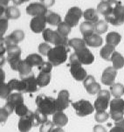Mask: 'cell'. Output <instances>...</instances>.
Returning <instances> with one entry per match:
<instances>
[{"instance_id":"cell-1","label":"cell","mask_w":124,"mask_h":132,"mask_svg":"<svg viewBox=\"0 0 124 132\" xmlns=\"http://www.w3.org/2000/svg\"><path fill=\"white\" fill-rule=\"evenodd\" d=\"M69 53V47L66 46H57L52 47L50 52L47 54L48 61L57 67L66 62L67 60V54Z\"/></svg>"},{"instance_id":"cell-2","label":"cell","mask_w":124,"mask_h":132,"mask_svg":"<svg viewBox=\"0 0 124 132\" xmlns=\"http://www.w3.org/2000/svg\"><path fill=\"white\" fill-rule=\"evenodd\" d=\"M37 109L46 114V116L53 115L56 112L55 99L46 95H39L36 97Z\"/></svg>"},{"instance_id":"cell-3","label":"cell","mask_w":124,"mask_h":132,"mask_svg":"<svg viewBox=\"0 0 124 132\" xmlns=\"http://www.w3.org/2000/svg\"><path fill=\"white\" fill-rule=\"evenodd\" d=\"M43 39L48 44H53L54 46H68L67 37H64L58 31H53L50 28H46L42 32Z\"/></svg>"},{"instance_id":"cell-4","label":"cell","mask_w":124,"mask_h":132,"mask_svg":"<svg viewBox=\"0 0 124 132\" xmlns=\"http://www.w3.org/2000/svg\"><path fill=\"white\" fill-rule=\"evenodd\" d=\"M69 66H70V73H71L72 76L75 80L77 81H81L84 80L87 76V71L82 67V64L77 60L75 55L72 54L69 57Z\"/></svg>"},{"instance_id":"cell-5","label":"cell","mask_w":124,"mask_h":132,"mask_svg":"<svg viewBox=\"0 0 124 132\" xmlns=\"http://www.w3.org/2000/svg\"><path fill=\"white\" fill-rule=\"evenodd\" d=\"M109 116L114 122L124 119V100L114 98L109 103Z\"/></svg>"},{"instance_id":"cell-6","label":"cell","mask_w":124,"mask_h":132,"mask_svg":"<svg viewBox=\"0 0 124 132\" xmlns=\"http://www.w3.org/2000/svg\"><path fill=\"white\" fill-rule=\"evenodd\" d=\"M105 20L112 26H119L124 23V4L118 1L114 10L109 15L105 17Z\"/></svg>"},{"instance_id":"cell-7","label":"cell","mask_w":124,"mask_h":132,"mask_svg":"<svg viewBox=\"0 0 124 132\" xmlns=\"http://www.w3.org/2000/svg\"><path fill=\"white\" fill-rule=\"evenodd\" d=\"M6 53H7V57L6 60L12 70L18 71L19 66L21 60V48L19 46H12L6 47Z\"/></svg>"},{"instance_id":"cell-8","label":"cell","mask_w":124,"mask_h":132,"mask_svg":"<svg viewBox=\"0 0 124 132\" xmlns=\"http://www.w3.org/2000/svg\"><path fill=\"white\" fill-rule=\"evenodd\" d=\"M72 106L75 110L76 115L80 117L91 115L94 111V107L92 105L91 102L87 100H80L72 102Z\"/></svg>"},{"instance_id":"cell-9","label":"cell","mask_w":124,"mask_h":132,"mask_svg":"<svg viewBox=\"0 0 124 132\" xmlns=\"http://www.w3.org/2000/svg\"><path fill=\"white\" fill-rule=\"evenodd\" d=\"M110 96L111 93L109 90L102 89L97 95V97L94 102V107L96 111H106L109 108L110 103Z\"/></svg>"},{"instance_id":"cell-10","label":"cell","mask_w":124,"mask_h":132,"mask_svg":"<svg viewBox=\"0 0 124 132\" xmlns=\"http://www.w3.org/2000/svg\"><path fill=\"white\" fill-rule=\"evenodd\" d=\"M83 12L81 9H80L77 6L71 7L67 11L66 17H65V22L69 24L72 28L76 26L79 24L80 19L83 17Z\"/></svg>"},{"instance_id":"cell-11","label":"cell","mask_w":124,"mask_h":132,"mask_svg":"<svg viewBox=\"0 0 124 132\" xmlns=\"http://www.w3.org/2000/svg\"><path fill=\"white\" fill-rule=\"evenodd\" d=\"M32 127H36L34 112L29 111L27 115L19 118V123H18V128H19V130L20 132H29Z\"/></svg>"},{"instance_id":"cell-12","label":"cell","mask_w":124,"mask_h":132,"mask_svg":"<svg viewBox=\"0 0 124 132\" xmlns=\"http://www.w3.org/2000/svg\"><path fill=\"white\" fill-rule=\"evenodd\" d=\"M73 54L82 65H90L94 61V56L87 46L74 51Z\"/></svg>"},{"instance_id":"cell-13","label":"cell","mask_w":124,"mask_h":132,"mask_svg":"<svg viewBox=\"0 0 124 132\" xmlns=\"http://www.w3.org/2000/svg\"><path fill=\"white\" fill-rule=\"evenodd\" d=\"M70 95L69 92L66 89L60 91L58 94V97L55 99V105H56V112L57 111H64L67 109L70 103Z\"/></svg>"},{"instance_id":"cell-14","label":"cell","mask_w":124,"mask_h":132,"mask_svg":"<svg viewBox=\"0 0 124 132\" xmlns=\"http://www.w3.org/2000/svg\"><path fill=\"white\" fill-rule=\"evenodd\" d=\"M26 13L30 16L37 17V16H46L48 12L47 8L42 3H31L26 9Z\"/></svg>"},{"instance_id":"cell-15","label":"cell","mask_w":124,"mask_h":132,"mask_svg":"<svg viewBox=\"0 0 124 132\" xmlns=\"http://www.w3.org/2000/svg\"><path fill=\"white\" fill-rule=\"evenodd\" d=\"M46 16H37L33 17L30 22V28L34 33H40L46 30Z\"/></svg>"},{"instance_id":"cell-16","label":"cell","mask_w":124,"mask_h":132,"mask_svg":"<svg viewBox=\"0 0 124 132\" xmlns=\"http://www.w3.org/2000/svg\"><path fill=\"white\" fill-rule=\"evenodd\" d=\"M24 38V33L20 29L13 31L10 35L4 38V45L6 47L12 46H18L19 42H21Z\"/></svg>"},{"instance_id":"cell-17","label":"cell","mask_w":124,"mask_h":132,"mask_svg":"<svg viewBox=\"0 0 124 132\" xmlns=\"http://www.w3.org/2000/svg\"><path fill=\"white\" fill-rule=\"evenodd\" d=\"M117 76V70L114 69L113 67H109L103 71L102 75H101V80L102 84L106 85V86H112L116 79Z\"/></svg>"},{"instance_id":"cell-18","label":"cell","mask_w":124,"mask_h":132,"mask_svg":"<svg viewBox=\"0 0 124 132\" xmlns=\"http://www.w3.org/2000/svg\"><path fill=\"white\" fill-rule=\"evenodd\" d=\"M117 3H118L117 0H103L97 6V12L102 14L105 17L108 16L112 12Z\"/></svg>"},{"instance_id":"cell-19","label":"cell","mask_w":124,"mask_h":132,"mask_svg":"<svg viewBox=\"0 0 124 132\" xmlns=\"http://www.w3.org/2000/svg\"><path fill=\"white\" fill-rule=\"evenodd\" d=\"M21 80L26 83V93H35L38 91L39 86L37 83V79L33 73L24 76V77H21Z\"/></svg>"},{"instance_id":"cell-20","label":"cell","mask_w":124,"mask_h":132,"mask_svg":"<svg viewBox=\"0 0 124 132\" xmlns=\"http://www.w3.org/2000/svg\"><path fill=\"white\" fill-rule=\"evenodd\" d=\"M83 39H84V41L86 42L87 46H91V47H99V46H102V44H103L102 38L95 32L89 35V36L84 37Z\"/></svg>"},{"instance_id":"cell-21","label":"cell","mask_w":124,"mask_h":132,"mask_svg":"<svg viewBox=\"0 0 124 132\" xmlns=\"http://www.w3.org/2000/svg\"><path fill=\"white\" fill-rule=\"evenodd\" d=\"M53 122L57 127L62 128L68 122V118L63 111H57L53 115Z\"/></svg>"},{"instance_id":"cell-22","label":"cell","mask_w":124,"mask_h":132,"mask_svg":"<svg viewBox=\"0 0 124 132\" xmlns=\"http://www.w3.org/2000/svg\"><path fill=\"white\" fill-rule=\"evenodd\" d=\"M6 103H8L9 105L12 107L15 110V108L18 105L24 103V96L22 95V93H12L9 95V97L7 98V102Z\"/></svg>"},{"instance_id":"cell-23","label":"cell","mask_w":124,"mask_h":132,"mask_svg":"<svg viewBox=\"0 0 124 132\" xmlns=\"http://www.w3.org/2000/svg\"><path fill=\"white\" fill-rule=\"evenodd\" d=\"M8 85L12 91L15 90L19 93H26V83L22 80L12 79L8 82Z\"/></svg>"},{"instance_id":"cell-24","label":"cell","mask_w":124,"mask_h":132,"mask_svg":"<svg viewBox=\"0 0 124 132\" xmlns=\"http://www.w3.org/2000/svg\"><path fill=\"white\" fill-rule=\"evenodd\" d=\"M115 52V47L111 46V45L106 44L104 46L100 51V56L102 58L103 60H107V61H111V57L113 53Z\"/></svg>"},{"instance_id":"cell-25","label":"cell","mask_w":124,"mask_h":132,"mask_svg":"<svg viewBox=\"0 0 124 132\" xmlns=\"http://www.w3.org/2000/svg\"><path fill=\"white\" fill-rule=\"evenodd\" d=\"M83 18L85 19V21L91 22L95 24L99 21V16L97 11L94 8H88L83 12Z\"/></svg>"},{"instance_id":"cell-26","label":"cell","mask_w":124,"mask_h":132,"mask_svg":"<svg viewBox=\"0 0 124 132\" xmlns=\"http://www.w3.org/2000/svg\"><path fill=\"white\" fill-rule=\"evenodd\" d=\"M111 61L113 64V68L116 70L122 68L124 67V57L118 52H114L111 57Z\"/></svg>"},{"instance_id":"cell-27","label":"cell","mask_w":124,"mask_h":132,"mask_svg":"<svg viewBox=\"0 0 124 132\" xmlns=\"http://www.w3.org/2000/svg\"><path fill=\"white\" fill-rule=\"evenodd\" d=\"M46 18L47 24H51V26H58L59 24L62 22L61 17L59 14H57V13L51 12V11L47 12V13L46 14Z\"/></svg>"},{"instance_id":"cell-28","label":"cell","mask_w":124,"mask_h":132,"mask_svg":"<svg viewBox=\"0 0 124 132\" xmlns=\"http://www.w3.org/2000/svg\"><path fill=\"white\" fill-rule=\"evenodd\" d=\"M121 40V34H119L116 32H110L109 33H108L107 37H106V42H107V44L111 45V46H114V47L120 44Z\"/></svg>"},{"instance_id":"cell-29","label":"cell","mask_w":124,"mask_h":132,"mask_svg":"<svg viewBox=\"0 0 124 132\" xmlns=\"http://www.w3.org/2000/svg\"><path fill=\"white\" fill-rule=\"evenodd\" d=\"M80 31L83 35V38L89 36V35L94 33V24L91 23V22L84 21L80 24Z\"/></svg>"},{"instance_id":"cell-30","label":"cell","mask_w":124,"mask_h":132,"mask_svg":"<svg viewBox=\"0 0 124 132\" xmlns=\"http://www.w3.org/2000/svg\"><path fill=\"white\" fill-rule=\"evenodd\" d=\"M18 72L19 73L20 78L24 77V76L32 73V67L29 63H27V62L26 61V60H22V61L20 62V64L19 66V68H18Z\"/></svg>"},{"instance_id":"cell-31","label":"cell","mask_w":124,"mask_h":132,"mask_svg":"<svg viewBox=\"0 0 124 132\" xmlns=\"http://www.w3.org/2000/svg\"><path fill=\"white\" fill-rule=\"evenodd\" d=\"M26 61L33 68V67H39L44 62V60L41 55L38 53H31L26 58Z\"/></svg>"},{"instance_id":"cell-32","label":"cell","mask_w":124,"mask_h":132,"mask_svg":"<svg viewBox=\"0 0 124 132\" xmlns=\"http://www.w3.org/2000/svg\"><path fill=\"white\" fill-rule=\"evenodd\" d=\"M51 73H39V75L36 77L37 79V83L39 88H43V87L47 86L51 81Z\"/></svg>"},{"instance_id":"cell-33","label":"cell","mask_w":124,"mask_h":132,"mask_svg":"<svg viewBox=\"0 0 124 132\" xmlns=\"http://www.w3.org/2000/svg\"><path fill=\"white\" fill-rule=\"evenodd\" d=\"M110 93L114 98H121L124 95V86L121 83H114L110 86Z\"/></svg>"},{"instance_id":"cell-34","label":"cell","mask_w":124,"mask_h":132,"mask_svg":"<svg viewBox=\"0 0 124 132\" xmlns=\"http://www.w3.org/2000/svg\"><path fill=\"white\" fill-rule=\"evenodd\" d=\"M4 16L8 19H18L20 17V11L15 5L8 6L6 8Z\"/></svg>"},{"instance_id":"cell-35","label":"cell","mask_w":124,"mask_h":132,"mask_svg":"<svg viewBox=\"0 0 124 132\" xmlns=\"http://www.w3.org/2000/svg\"><path fill=\"white\" fill-rule=\"evenodd\" d=\"M68 46L73 48L74 51L78 50L80 48H82L84 46H87V44L84 41L83 39H79V38H74V39H69L68 41Z\"/></svg>"},{"instance_id":"cell-36","label":"cell","mask_w":124,"mask_h":132,"mask_svg":"<svg viewBox=\"0 0 124 132\" xmlns=\"http://www.w3.org/2000/svg\"><path fill=\"white\" fill-rule=\"evenodd\" d=\"M108 31V22L106 20H99L94 24V32L101 35Z\"/></svg>"},{"instance_id":"cell-37","label":"cell","mask_w":124,"mask_h":132,"mask_svg":"<svg viewBox=\"0 0 124 132\" xmlns=\"http://www.w3.org/2000/svg\"><path fill=\"white\" fill-rule=\"evenodd\" d=\"M34 119H35V126H39V125H42L43 123H45L46 122L48 121L47 119V116L46 114H44L41 112L39 109L34 112Z\"/></svg>"},{"instance_id":"cell-38","label":"cell","mask_w":124,"mask_h":132,"mask_svg":"<svg viewBox=\"0 0 124 132\" xmlns=\"http://www.w3.org/2000/svg\"><path fill=\"white\" fill-rule=\"evenodd\" d=\"M71 29H72L71 26H70L69 24H67L65 21L61 22V23L57 26V31L64 37L68 36L70 34V32H71Z\"/></svg>"},{"instance_id":"cell-39","label":"cell","mask_w":124,"mask_h":132,"mask_svg":"<svg viewBox=\"0 0 124 132\" xmlns=\"http://www.w3.org/2000/svg\"><path fill=\"white\" fill-rule=\"evenodd\" d=\"M11 94H12V89L10 88L8 83L4 82V83L0 84V98L7 99Z\"/></svg>"},{"instance_id":"cell-40","label":"cell","mask_w":124,"mask_h":132,"mask_svg":"<svg viewBox=\"0 0 124 132\" xmlns=\"http://www.w3.org/2000/svg\"><path fill=\"white\" fill-rule=\"evenodd\" d=\"M8 19L3 17L0 19V41H4V35L8 29Z\"/></svg>"},{"instance_id":"cell-41","label":"cell","mask_w":124,"mask_h":132,"mask_svg":"<svg viewBox=\"0 0 124 132\" xmlns=\"http://www.w3.org/2000/svg\"><path fill=\"white\" fill-rule=\"evenodd\" d=\"M86 90L89 95H98V93L101 90V85L98 82L94 81L93 83L89 84L87 87H86Z\"/></svg>"},{"instance_id":"cell-42","label":"cell","mask_w":124,"mask_h":132,"mask_svg":"<svg viewBox=\"0 0 124 132\" xmlns=\"http://www.w3.org/2000/svg\"><path fill=\"white\" fill-rule=\"evenodd\" d=\"M109 113L107 111H96L95 116H94V119L97 122H105L109 118Z\"/></svg>"},{"instance_id":"cell-43","label":"cell","mask_w":124,"mask_h":132,"mask_svg":"<svg viewBox=\"0 0 124 132\" xmlns=\"http://www.w3.org/2000/svg\"><path fill=\"white\" fill-rule=\"evenodd\" d=\"M15 113L17 116H19V117H22V116L27 115L29 113V109L27 108V106H26L24 103H21L19 105H18L17 107L15 108Z\"/></svg>"},{"instance_id":"cell-44","label":"cell","mask_w":124,"mask_h":132,"mask_svg":"<svg viewBox=\"0 0 124 132\" xmlns=\"http://www.w3.org/2000/svg\"><path fill=\"white\" fill-rule=\"evenodd\" d=\"M53 65L49 61H44L40 65L39 67H38V69L40 73H51L52 70H53Z\"/></svg>"},{"instance_id":"cell-45","label":"cell","mask_w":124,"mask_h":132,"mask_svg":"<svg viewBox=\"0 0 124 132\" xmlns=\"http://www.w3.org/2000/svg\"><path fill=\"white\" fill-rule=\"evenodd\" d=\"M52 49L51 46L46 42H44V43H41L38 46V51L41 55H45V56H47L48 53L50 52V50Z\"/></svg>"},{"instance_id":"cell-46","label":"cell","mask_w":124,"mask_h":132,"mask_svg":"<svg viewBox=\"0 0 124 132\" xmlns=\"http://www.w3.org/2000/svg\"><path fill=\"white\" fill-rule=\"evenodd\" d=\"M54 129V123L52 121H47L45 123L40 125L39 132H52Z\"/></svg>"},{"instance_id":"cell-47","label":"cell","mask_w":124,"mask_h":132,"mask_svg":"<svg viewBox=\"0 0 124 132\" xmlns=\"http://www.w3.org/2000/svg\"><path fill=\"white\" fill-rule=\"evenodd\" d=\"M109 132H124V119L114 122V126L110 129Z\"/></svg>"},{"instance_id":"cell-48","label":"cell","mask_w":124,"mask_h":132,"mask_svg":"<svg viewBox=\"0 0 124 132\" xmlns=\"http://www.w3.org/2000/svg\"><path fill=\"white\" fill-rule=\"evenodd\" d=\"M9 116H10V114L4 109V107L0 108V123H4L7 121Z\"/></svg>"},{"instance_id":"cell-49","label":"cell","mask_w":124,"mask_h":132,"mask_svg":"<svg viewBox=\"0 0 124 132\" xmlns=\"http://www.w3.org/2000/svg\"><path fill=\"white\" fill-rule=\"evenodd\" d=\"M95 81V79H94V77L93 75H87V78L83 80V85H84V87H87L89 84L93 83V82Z\"/></svg>"},{"instance_id":"cell-50","label":"cell","mask_w":124,"mask_h":132,"mask_svg":"<svg viewBox=\"0 0 124 132\" xmlns=\"http://www.w3.org/2000/svg\"><path fill=\"white\" fill-rule=\"evenodd\" d=\"M93 131L94 132H108L107 129H106L104 126L101 125V124L95 125V126L94 127V129H93Z\"/></svg>"},{"instance_id":"cell-51","label":"cell","mask_w":124,"mask_h":132,"mask_svg":"<svg viewBox=\"0 0 124 132\" xmlns=\"http://www.w3.org/2000/svg\"><path fill=\"white\" fill-rule=\"evenodd\" d=\"M6 53V46L4 45V41H0V57L4 56V53Z\"/></svg>"},{"instance_id":"cell-52","label":"cell","mask_w":124,"mask_h":132,"mask_svg":"<svg viewBox=\"0 0 124 132\" xmlns=\"http://www.w3.org/2000/svg\"><path fill=\"white\" fill-rule=\"evenodd\" d=\"M41 3L46 6V8H49V7H52V6L55 3V0H44Z\"/></svg>"},{"instance_id":"cell-53","label":"cell","mask_w":124,"mask_h":132,"mask_svg":"<svg viewBox=\"0 0 124 132\" xmlns=\"http://www.w3.org/2000/svg\"><path fill=\"white\" fill-rule=\"evenodd\" d=\"M5 80V73L2 68H0V84L4 83Z\"/></svg>"},{"instance_id":"cell-54","label":"cell","mask_w":124,"mask_h":132,"mask_svg":"<svg viewBox=\"0 0 124 132\" xmlns=\"http://www.w3.org/2000/svg\"><path fill=\"white\" fill-rule=\"evenodd\" d=\"M5 11H6V7H4V6L0 5V19L3 17H5Z\"/></svg>"},{"instance_id":"cell-55","label":"cell","mask_w":124,"mask_h":132,"mask_svg":"<svg viewBox=\"0 0 124 132\" xmlns=\"http://www.w3.org/2000/svg\"><path fill=\"white\" fill-rule=\"evenodd\" d=\"M11 0H0V5L4 6V7H8V4Z\"/></svg>"},{"instance_id":"cell-56","label":"cell","mask_w":124,"mask_h":132,"mask_svg":"<svg viewBox=\"0 0 124 132\" xmlns=\"http://www.w3.org/2000/svg\"><path fill=\"white\" fill-rule=\"evenodd\" d=\"M12 2H13V4H15V6H16V5H20V4L26 3V0H12Z\"/></svg>"},{"instance_id":"cell-57","label":"cell","mask_w":124,"mask_h":132,"mask_svg":"<svg viewBox=\"0 0 124 132\" xmlns=\"http://www.w3.org/2000/svg\"><path fill=\"white\" fill-rule=\"evenodd\" d=\"M5 61H6V58L5 57H4V56L0 57V68H2V67L4 65Z\"/></svg>"},{"instance_id":"cell-58","label":"cell","mask_w":124,"mask_h":132,"mask_svg":"<svg viewBox=\"0 0 124 132\" xmlns=\"http://www.w3.org/2000/svg\"><path fill=\"white\" fill-rule=\"evenodd\" d=\"M52 132H65L61 128H60V127H57V128H54L53 129V131Z\"/></svg>"},{"instance_id":"cell-59","label":"cell","mask_w":124,"mask_h":132,"mask_svg":"<svg viewBox=\"0 0 124 132\" xmlns=\"http://www.w3.org/2000/svg\"><path fill=\"white\" fill-rule=\"evenodd\" d=\"M28 1H30V0H26V2H28Z\"/></svg>"},{"instance_id":"cell-60","label":"cell","mask_w":124,"mask_h":132,"mask_svg":"<svg viewBox=\"0 0 124 132\" xmlns=\"http://www.w3.org/2000/svg\"><path fill=\"white\" fill-rule=\"evenodd\" d=\"M40 1H41V2H43V1H44V0H40Z\"/></svg>"},{"instance_id":"cell-61","label":"cell","mask_w":124,"mask_h":132,"mask_svg":"<svg viewBox=\"0 0 124 132\" xmlns=\"http://www.w3.org/2000/svg\"><path fill=\"white\" fill-rule=\"evenodd\" d=\"M101 1H103V0H101Z\"/></svg>"}]
</instances>
